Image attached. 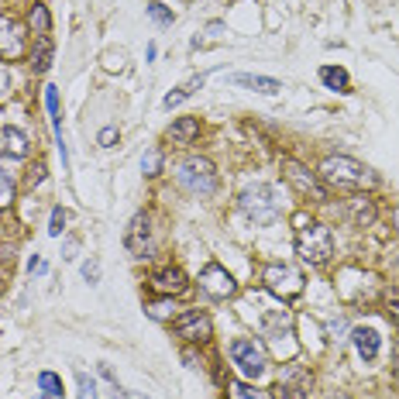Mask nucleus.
Returning a JSON list of instances; mask_svg holds the SVG:
<instances>
[{"instance_id":"a878e982","label":"nucleus","mask_w":399,"mask_h":399,"mask_svg":"<svg viewBox=\"0 0 399 399\" xmlns=\"http://www.w3.org/2000/svg\"><path fill=\"white\" fill-rule=\"evenodd\" d=\"M172 296H162V299H155V303H148V317L152 320H172Z\"/></svg>"},{"instance_id":"f03ea898","label":"nucleus","mask_w":399,"mask_h":399,"mask_svg":"<svg viewBox=\"0 0 399 399\" xmlns=\"http://www.w3.org/2000/svg\"><path fill=\"white\" fill-rule=\"evenodd\" d=\"M317 176L323 183H330V186L338 189H358V186H369L375 176L369 165H362V162L347 159V155H330V159L320 162Z\"/></svg>"},{"instance_id":"bb28decb","label":"nucleus","mask_w":399,"mask_h":399,"mask_svg":"<svg viewBox=\"0 0 399 399\" xmlns=\"http://www.w3.org/2000/svg\"><path fill=\"white\" fill-rule=\"evenodd\" d=\"M76 393H80V399H100V393H97V382H93L86 372H76Z\"/></svg>"},{"instance_id":"6e6552de","label":"nucleus","mask_w":399,"mask_h":399,"mask_svg":"<svg viewBox=\"0 0 399 399\" xmlns=\"http://www.w3.org/2000/svg\"><path fill=\"white\" fill-rule=\"evenodd\" d=\"M172 330L186 345H203V341H210V334H213L210 314L207 310H183L179 317L172 320Z\"/></svg>"},{"instance_id":"1a4fd4ad","label":"nucleus","mask_w":399,"mask_h":399,"mask_svg":"<svg viewBox=\"0 0 399 399\" xmlns=\"http://www.w3.org/2000/svg\"><path fill=\"white\" fill-rule=\"evenodd\" d=\"M231 362L238 365V372L244 379H258V375L266 372V351L255 345L251 338H238L234 345H231Z\"/></svg>"},{"instance_id":"cd10ccee","label":"nucleus","mask_w":399,"mask_h":399,"mask_svg":"<svg viewBox=\"0 0 399 399\" xmlns=\"http://www.w3.org/2000/svg\"><path fill=\"white\" fill-rule=\"evenodd\" d=\"M141 172H145V176H159L162 172V152L159 148H152V152L141 159Z\"/></svg>"},{"instance_id":"aec40b11","label":"nucleus","mask_w":399,"mask_h":399,"mask_svg":"<svg viewBox=\"0 0 399 399\" xmlns=\"http://www.w3.org/2000/svg\"><path fill=\"white\" fill-rule=\"evenodd\" d=\"M290 323H293L290 310H266L262 314V334L266 338H282L290 330Z\"/></svg>"},{"instance_id":"c85d7f7f","label":"nucleus","mask_w":399,"mask_h":399,"mask_svg":"<svg viewBox=\"0 0 399 399\" xmlns=\"http://www.w3.org/2000/svg\"><path fill=\"white\" fill-rule=\"evenodd\" d=\"M14 203V179L7 172H0V210Z\"/></svg>"},{"instance_id":"7ed1b4c3","label":"nucleus","mask_w":399,"mask_h":399,"mask_svg":"<svg viewBox=\"0 0 399 399\" xmlns=\"http://www.w3.org/2000/svg\"><path fill=\"white\" fill-rule=\"evenodd\" d=\"M296 255L306 266H327L334 255V231L327 224H303L296 234Z\"/></svg>"},{"instance_id":"423d86ee","label":"nucleus","mask_w":399,"mask_h":399,"mask_svg":"<svg viewBox=\"0 0 399 399\" xmlns=\"http://www.w3.org/2000/svg\"><path fill=\"white\" fill-rule=\"evenodd\" d=\"M262 282H266L268 293H275L279 299H296L303 293V275L286 262H268L262 272Z\"/></svg>"},{"instance_id":"39448f33","label":"nucleus","mask_w":399,"mask_h":399,"mask_svg":"<svg viewBox=\"0 0 399 399\" xmlns=\"http://www.w3.org/2000/svg\"><path fill=\"white\" fill-rule=\"evenodd\" d=\"M310 393H314V372L306 365H286L272 386V399H310Z\"/></svg>"},{"instance_id":"5701e85b","label":"nucleus","mask_w":399,"mask_h":399,"mask_svg":"<svg viewBox=\"0 0 399 399\" xmlns=\"http://www.w3.org/2000/svg\"><path fill=\"white\" fill-rule=\"evenodd\" d=\"M38 389H42L49 399H62V393H66V389H62V379H59L55 372H49V369L38 372Z\"/></svg>"},{"instance_id":"473e14b6","label":"nucleus","mask_w":399,"mask_h":399,"mask_svg":"<svg viewBox=\"0 0 399 399\" xmlns=\"http://www.w3.org/2000/svg\"><path fill=\"white\" fill-rule=\"evenodd\" d=\"M203 83H207V76H203V73H200V76H193V80H186V83H183V86H179V93H183V100H186V97H193V93H196V90H200Z\"/></svg>"},{"instance_id":"79ce46f5","label":"nucleus","mask_w":399,"mask_h":399,"mask_svg":"<svg viewBox=\"0 0 399 399\" xmlns=\"http://www.w3.org/2000/svg\"><path fill=\"white\" fill-rule=\"evenodd\" d=\"M327 399H351L347 393H334V396H327Z\"/></svg>"},{"instance_id":"37998d69","label":"nucleus","mask_w":399,"mask_h":399,"mask_svg":"<svg viewBox=\"0 0 399 399\" xmlns=\"http://www.w3.org/2000/svg\"><path fill=\"white\" fill-rule=\"evenodd\" d=\"M396 220H399V210H396Z\"/></svg>"},{"instance_id":"f704fd0d","label":"nucleus","mask_w":399,"mask_h":399,"mask_svg":"<svg viewBox=\"0 0 399 399\" xmlns=\"http://www.w3.org/2000/svg\"><path fill=\"white\" fill-rule=\"evenodd\" d=\"M386 310H389L393 320H399V290H389V293H386Z\"/></svg>"},{"instance_id":"9d476101","label":"nucleus","mask_w":399,"mask_h":399,"mask_svg":"<svg viewBox=\"0 0 399 399\" xmlns=\"http://www.w3.org/2000/svg\"><path fill=\"white\" fill-rule=\"evenodd\" d=\"M200 290L210 296V299H227V296L238 293V282L220 262H207L200 268Z\"/></svg>"},{"instance_id":"72a5a7b5","label":"nucleus","mask_w":399,"mask_h":399,"mask_svg":"<svg viewBox=\"0 0 399 399\" xmlns=\"http://www.w3.org/2000/svg\"><path fill=\"white\" fill-rule=\"evenodd\" d=\"M114 141H117V128H114V124H110V128H100L97 145H100V148H114Z\"/></svg>"},{"instance_id":"c756f323","label":"nucleus","mask_w":399,"mask_h":399,"mask_svg":"<svg viewBox=\"0 0 399 399\" xmlns=\"http://www.w3.org/2000/svg\"><path fill=\"white\" fill-rule=\"evenodd\" d=\"M97 372L104 379L107 386H110V396H124V389H121V382H117V375L110 372V365H97Z\"/></svg>"},{"instance_id":"4be33fe9","label":"nucleus","mask_w":399,"mask_h":399,"mask_svg":"<svg viewBox=\"0 0 399 399\" xmlns=\"http://www.w3.org/2000/svg\"><path fill=\"white\" fill-rule=\"evenodd\" d=\"M28 28H31L35 35H49V31H52V14H49L45 4H31V11H28Z\"/></svg>"},{"instance_id":"4468645a","label":"nucleus","mask_w":399,"mask_h":399,"mask_svg":"<svg viewBox=\"0 0 399 399\" xmlns=\"http://www.w3.org/2000/svg\"><path fill=\"white\" fill-rule=\"evenodd\" d=\"M345 213L355 227H372L375 224V200L365 196V193H358V196H351L345 203Z\"/></svg>"},{"instance_id":"a19ab883","label":"nucleus","mask_w":399,"mask_h":399,"mask_svg":"<svg viewBox=\"0 0 399 399\" xmlns=\"http://www.w3.org/2000/svg\"><path fill=\"white\" fill-rule=\"evenodd\" d=\"M124 399H152V396H145V393H134V389H124Z\"/></svg>"},{"instance_id":"b1692460","label":"nucleus","mask_w":399,"mask_h":399,"mask_svg":"<svg viewBox=\"0 0 399 399\" xmlns=\"http://www.w3.org/2000/svg\"><path fill=\"white\" fill-rule=\"evenodd\" d=\"M145 11H148V18H152L159 28H169L172 21H176V14H172L162 0H148V4H145Z\"/></svg>"},{"instance_id":"6ab92c4d","label":"nucleus","mask_w":399,"mask_h":399,"mask_svg":"<svg viewBox=\"0 0 399 399\" xmlns=\"http://www.w3.org/2000/svg\"><path fill=\"white\" fill-rule=\"evenodd\" d=\"M52 55H55L52 35H38V38H35V49H31V69H35V73H49Z\"/></svg>"},{"instance_id":"a211bd4d","label":"nucleus","mask_w":399,"mask_h":399,"mask_svg":"<svg viewBox=\"0 0 399 399\" xmlns=\"http://www.w3.org/2000/svg\"><path fill=\"white\" fill-rule=\"evenodd\" d=\"M196 134H200V121H196V117H179V121L169 124L165 138H169L172 145H193Z\"/></svg>"},{"instance_id":"9b49d317","label":"nucleus","mask_w":399,"mask_h":399,"mask_svg":"<svg viewBox=\"0 0 399 399\" xmlns=\"http://www.w3.org/2000/svg\"><path fill=\"white\" fill-rule=\"evenodd\" d=\"M25 49H28L25 25L18 18H11V14H0V55L7 62H14V59L25 55Z\"/></svg>"},{"instance_id":"393cba45","label":"nucleus","mask_w":399,"mask_h":399,"mask_svg":"<svg viewBox=\"0 0 399 399\" xmlns=\"http://www.w3.org/2000/svg\"><path fill=\"white\" fill-rule=\"evenodd\" d=\"M227 399H266V393L251 382H231L227 386Z\"/></svg>"},{"instance_id":"2f4dec72","label":"nucleus","mask_w":399,"mask_h":399,"mask_svg":"<svg viewBox=\"0 0 399 399\" xmlns=\"http://www.w3.org/2000/svg\"><path fill=\"white\" fill-rule=\"evenodd\" d=\"M83 279H86L90 286L100 282V262H97V258H86V262H83Z\"/></svg>"},{"instance_id":"dca6fc26","label":"nucleus","mask_w":399,"mask_h":399,"mask_svg":"<svg viewBox=\"0 0 399 399\" xmlns=\"http://www.w3.org/2000/svg\"><path fill=\"white\" fill-rule=\"evenodd\" d=\"M231 83H234V86H244V90H255V93H266V97L282 93V83L279 80H272V76H255V73H234Z\"/></svg>"},{"instance_id":"0eeeda50","label":"nucleus","mask_w":399,"mask_h":399,"mask_svg":"<svg viewBox=\"0 0 399 399\" xmlns=\"http://www.w3.org/2000/svg\"><path fill=\"white\" fill-rule=\"evenodd\" d=\"M124 248L131 251V258H152L155 255V238H152V213L138 210L124 231Z\"/></svg>"},{"instance_id":"c9c22d12","label":"nucleus","mask_w":399,"mask_h":399,"mask_svg":"<svg viewBox=\"0 0 399 399\" xmlns=\"http://www.w3.org/2000/svg\"><path fill=\"white\" fill-rule=\"evenodd\" d=\"M11 97V73H7V66L0 62V100H7Z\"/></svg>"},{"instance_id":"f257e3e1","label":"nucleus","mask_w":399,"mask_h":399,"mask_svg":"<svg viewBox=\"0 0 399 399\" xmlns=\"http://www.w3.org/2000/svg\"><path fill=\"white\" fill-rule=\"evenodd\" d=\"M238 210L251 220V224H275L282 213V193L272 183H255L238 196Z\"/></svg>"},{"instance_id":"20e7f679","label":"nucleus","mask_w":399,"mask_h":399,"mask_svg":"<svg viewBox=\"0 0 399 399\" xmlns=\"http://www.w3.org/2000/svg\"><path fill=\"white\" fill-rule=\"evenodd\" d=\"M176 183L186 189V193L210 196V193H217V169L203 155H186V159L176 165Z\"/></svg>"},{"instance_id":"2eb2a0df","label":"nucleus","mask_w":399,"mask_h":399,"mask_svg":"<svg viewBox=\"0 0 399 399\" xmlns=\"http://www.w3.org/2000/svg\"><path fill=\"white\" fill-rule=\"evenodd\" d=\"M351 341H355V351H358L362 362H375V358H379L382 338L375 334L372 327H355V330H351Z\"/></svg>"},{"instance_id":"f3484780","label":"nucleus","mask_w":399,"mask_h":399,"mask_svg":"<svg viewBox=\"0 0 399 399\" xmlns=\"http://www.w3.org/2000/svg\"><path fill=\"white\" fill-rule=\"evenodd\" d=\"M0 148H4V155H11V159H25L31 141H28V134L21 131V128H4V131H0Z\"/></svg>"},{"instance_id":"7c9ffc66","label":"nucleus","mask_w":399,"mask_h":399,"mask_svg":"<svg viewBox=\"0 0 399 399\" xmlns=\"http://www.w3.org/2000/svg\"><path fill=\"white\" fill-rule=\"evenodd\" d=\"M66 220H69V217H66V210H62V207H55L52 220H49V234H52V238H59V234L66 231Z\"/></svg>"},{"instance_id":"e433bc0d","label":"nucleus","mask_w":399,"mask_h":399,"mask_svg":"<svg viewBox=\"0 0 399 399\" xmlns=\"http://www.w3.org/2000/svg\"><path fill=\"white\" fill-rule=\"evenodd\" d=\"M35 183H45V162H35V169H31V186Z\"/></svg>"},{"instance_id":"412c9836","label":"nucleus","mask_w":399,"mask_h":399,"mask_svg":"<svg viewBox=\"0 0 399 399\" xmlns=\"http://www.w3.org/2000/svg\"><path fill=\"white\" fill-rule=\"evenodd\" d=\"M320 83H323L327 90H334V93H347V90H351L347 69H341V66H323V69H320Z\"/></svg>"},{"instance_id":"f8f14e48","label":"nucleus","mask_w":399,"mask_h":399,"mask_svg":"<svg viewBox=\"0 0 399 399\" xmlns=\"http://www.w3.org/2000/svg\"><path fill=\"white\" fill-rule=\"evenodd\" d=\"M282 169H286V179L296 186V193L314 196V200H327V186H320L317 172H310L306 165H299V162H293V159L282 162Z\"/></svg>"},{"instance_id":"58836bf2","label":"nucleus","mask_w":399,"mask_h":399,"mask_svg":"<svg viewBox=\"0 0 399 399\" xmlns=\"http://www.w3.org/2000/svg\"><path fill=\"white\" fill-rule=\"evenodd\" d=\"M183 362H186L189 369H200V358H196L193 351H186V355H183Z\"/></svg>"},{"instance_id":"ddd939ff","label":"nucleus","mask_w":399,"mask_h":399,"mask_svg":"<svg viewBox=\"0 0 399 399\" xmlns=\"http://www.w3.org/2000/svg\"><path fill=\"white\" fill-rule=\"evenodd\" d=\"M148 286H152L159 296H179V293H186L189 290V279H186V272H183L179 266H162V268L152 272Z\"/></svg>"},{"instance_id":"ea45409f","label":"nucleus","mask_w":399,"mask_h":399,"mask_svg":"<svg viewBox=\"0 0 399 399\" xmlns=\"http://www.w3.org/2000/svg\"><path fill=\"white\" fill-rule=\"evenodd\" d=\"M73 255H76V241L69 238L66 241V255H62V258H73Z\"/></svg>"},{"instance_id":"4c0bfd02","label":"nucleus","mask_w":399,"mask_h":399,"mask_svg":"<svg viewBox=\"0 0 399 399\" xmlns=\"http://www.w3.org/2000/svg\"><path fill=\"white\" fill-rule=\"evenodd\" d=\"M28 268H31L35 275H45V272H49V266H45L42 258H31V262H28Z\"/></svg>"}]
</instances>
